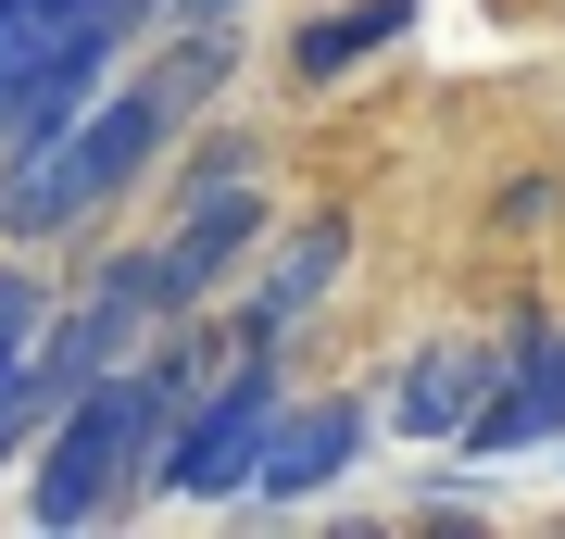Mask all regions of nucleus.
Returning <instances> with one entry per match:
<instances>
[{
	"instance_id": "8",
	"label": "nucleus",
	"mask_w": 565,
	"mask_h": 539,
	"mask_svg": "<svg viewBox=\"0 0 565 539\" xmlns=\"http://www.w3.org/2000/svg\"><path fill=\"white\" fill-rule=\"evenodd\" d=\"M39 326H51V289L25 277V263H0V452H25L51 427V401L25 389V339H39Z\"/></svg>"
},
{
	"instance_id": "1",
	"label": "nucleus",
	"mask_w": 565,
	"mask_h": 539,
	"mask_svg": "<svg viewBox=\"0 0 565 539\" xmlns=\"http://www.w3.org/2000/svg\"><path fill=\"white\" fill-rule=\"evenodd\" d=\"M277 352L239 339V364H226L214 389H189V414H177V440L151 452V489H177V502H226L252 477V452H264V427H277Z\"/></svg>"
},
{
	"instance_id": "11",
	"label": "nucleus",
	"mask_w": 565,
	"mask_h": 539,
	"mask_svg": "<svg viewBox=\"0 0 565 539\" xmlns=\"http://www.w3.org/2000/svg\"><path fill=\"white\" fill-rule=\"evenodd\" d=\"M226 176H252V139H202V151H189V176H177V188H226Z\"/></svg>"
},
{
	"instance_id": "12",
	"label": "nucleus",
	"mask_w": 565,
	"mask_h": 539,
	"mask_svg": "<svg viewBox=\"0 0 565 539\" xmlns=\"http://www.w3.org/2000/svg\"><path fill=\"white\" fill-rule=\"evenodd\" d=\"M163 13H177V25H226L239 0H163Z\"/></svg>"
},
{
	"instance_id": "6",
	"label": "nucleus",
	"mask_w": 565,
	"mask_h": 539,
	"mask_svg": "<svg viewBox=\"0 0 565 539\" xmlns=\"http://www.w3.org/2000/svg\"><path fill=\"white\" fill-rule=\"evenodd\" d=\"M478 389H490V352H478V339H427V352H403V377H390V427H415V440H465Z\"/></svg>"
},
{
	"instance_id": "9",
	"label": "nucleus",
	"mask_w": 565,
	"mask_h": 539,
	"mask_svg": "<svg viewBox=\"0 0 565 539\" xmlns=\"http://www.w3.org/2000/svg\"><path fill=\"white\" fill-rule=\"evenodd\" d=\"M403 25H415V0H352V13H315L302 39H289V76H302V88H340L352 63H364V51H390Z\"/></svg>"
},
{
	"instance_id": "3",
	"label": "nucleus",
	"mask_w": 565,
	"mask_h": 539,
	"mask_svg": "<svg viewBox=\"0 0 565 539\" xmlns=\"http://www.w3.org/2000/svg\"><path fill=\"white\" fill-rule=\"evenodd\" d=\"M465 440H478V452L565 440V326L553 314H515V339L490 352V389H478V414H465Z\"/></svg>"
},
{
	"instance_id": "10",
	"label": "nucleus",
	"mask_w": 565,
	"mask_h": 539,
	"mask_svg": "<svg viewBox=\"0 0 565 539\" xmlns=\"http://www.w3.org/2000/svg\"><path fill=\"white\" fill-rule=\"evenodd\" d=\"M63 13H88V0H0V63H13L25 39H51Z\"/></svg>"
},
{
	"instance_id": "4",
	"label": "nucleus",
	"mask_w": 565,
	"mask_h": 539,
	"mask_svg": "<svg viewBox=\"0 0 565 539\" xmlns=\"http://www.w3.org/2000/svg\"><path fill=\"white\" fill-rule=\"evenodd\" d=\"M264 239V201H252V176H226V188H189V214L163 226V251H151V301H163V326L177 314H202L214 301V277L239 263Z\"/></svg>"
},
{
	"instance_id": "7",
	"label": "nucleus",
	"mask_w": 565,
	"mask_h": 539,
	"mask_svg": "<svg viewBox=\"0 0 565 539\" xmlns=\"http://www.w3.org/2000/svg\"><path fill=\"white\" fill-rule=\"evenodd\" d=\"M340 226H302V239H289L277 263H264V289H252V314H239V339H264V352H277L289 339V326H302L315 314V301H327V277H340Z\"/></svg>"
},
{
	"instance_id": "2",
	"label": "nucleus",
	"mask_w": 565,
	"mask_h": 539,
	"mask_svg": "<svg viewBox=\"0 0 565 539\" xmlns=\"http://www.w3.org/2000/svg\"><path fill=\"white\" fill-rule=\"evenodd\" d=\"M114 51H126V25L102 13V0H88V13H63L51 39H25L13 63H0V151H13V139H51V126H76L88 100H102Z\"/></svg>"
},
{
	"instance_id": "5",
	"label": "nucleus",
	"mask_w": 565,
	"mask_h": 539,
	"mask_svg": "<svg viewBox=\"0 0 565 539\" xmlns=\"http://www.w3.org/2000/svg\"><path fill=\"white\" fill-rule=\"evenodd\" d=\"M352 452H364V401H277V427H264V452H252V502H315L327 477H352Z\"/></svg>"
}]
</instances>
